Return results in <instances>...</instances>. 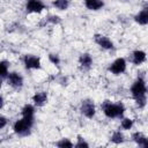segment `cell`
Returning a JSON list of instances; mask_svg holds the SVG:
<instances>
[{"label": "cell", "instance_id": "obj_1", "mask_svg": "<svg viewBox=\"0 0 148 148\" xmlns=\"http://www.w3.org/2000/svg\"><path fill=\"white\" fill-rule=\"evenodd\" d=\"M131 91H132V95L135 98L138 105L141 106V108L145 106V104H146V91H147L145 81L142 79H138V81L132 86Z\"/></svg>", "mask_w": 148, "mask_h": 148}, {"label": "cell", "instance_id": "obj_2", "mask_svg": "<svg viewBox=\"0 0 148 148\" xmlns=\"http://www.w3.org/2000/svg\"><path fill=\"white\" fill-rule=\"evenodd\" d=\"M103 111H104V114L106 117H109V118H117V117H120L124 113V105L121 103L112 104L109 101H106L103 104Z\"/></svg>", "mask_w": 148, "mask_h": 148}, {"label": "cell", "instance_id": "obj_3", "mask_svg": "<svg viewBox=\"0 0 148 148\" xmlns=\"http://www.w3.org/2000/svg\"><path fill=\"white\" fill-rule=\"evenodd\" d=\"M34 117H23L14 124V131L18 134H27L32 126Z\"/></svg>", "mask_w": 148, "mask_h": 148}, {"label": "cell", "instance_id": "obj_4", "mask_svg": "<svg viewBox=\"0 0 148 148\" xmlns=\"http://www.w3.org/2000/svg\"><path fill=\"white\" fill-rule=\"evenodd\" d=\"M45 8L44 3L40 0H28L27 1V10L31 13H40Z\"/></svg>", "mask_w": 148, "mask_h": 148}, {"label": "cell", "instance_id": "obj_5", "mask_svg": "<svg viewBox=\"0 0 148 148\" xmlns=\"http://www.w3.org/2000/svg\"><path fill=\"white\" fill-rule=\"evenodd\" d=\"M110 72H112L113 74H120L126 69V62L123 58H119L117 60H114L112 62V65L110 66Z\"/></svg>", "mask_w": 148, "mask_h": 148}, {"label": "cell", "instance_id": "obj_6", "mask_svg": "<svg viewBox=\"0 0 148 148\" xmlns=\"http://www.w3.org/2000/svg\"><path fill=\"white\" fill-rule=\"evenodd\" d=\"M81 110H82V113L88 117V118H92L94 114H95V105L91 101L87 99L82 103V106H81Z\"/></svg>", "mask_w": 148, "mask_h": 148}, {"label": "cell", "instance_id": "obj_7", "mask_svg": "<svg viewBox=\"0 0 148 148\" xmlns=\"http://www.w3.org/2000/svg\"><path fill=\"white\" fill-rule=\"evenodd\" d=\"M24 65H25L27 68L37 69V68L40 67V61H39V58H37V57L25 56V58H24Z\"/></svg>", "mask_w": 148, "mask_h": 148}, {"label": "cell", "instance_id": "obj_8", "mask_svg": "<svg viewBox=\"0 0 148 148\" xmlns=\"http://www.w3.org/2000/svg\"><path fill=\"white\" fill-rule=\"evenodd\" d=\"M8 83L14 87V88H20L23 83V80H22V76L18 74V73H10L8 75Z\"/></svg>", "mask_w": 148, "mask_h": 148}, {"label": "cell", "instance_id": "obj_9", "mask_svg": "<svg viewBox=\"0 0 148 148\" xmlns=\"http://www.w3.org/2000/svg\"><path fill=\"white\" fill-rule=\"evenodd\" d=\"M95 42H96L99 46H102V47H104V49H112V47H113L112 42H111L108 37L102 36V35H96V36H95Z\"/></svg>", "mask_w": 148, "mask_h": 148}, {"label": "cell", "instance_id": "obj_10", "mask_svg": "<svg viewBox=\"0 0 148 148\" xmlns=\"http://www.w3.org/2000/svg\"><path fill=\"white\" fill-rule=\"evenodd\" d=\"M32 101H34V103H35L36 105L42 106V105H44V104L46 103V101H47V96H46L45 92L40 91V92H37L36 95H34Z\"/></svg>", "mask_w": 148, "mask_h": 148}, {"label": "cell", "instance_id": "obj_11", "mask_svg": "<svg viewBox=\"0 0 148 148\" xmlns=\"http://www.w3.org/2000/svg\"><path fill=\"white\" fill-rule=\"evenodd\" d=\"M84 3H86V7L91 10H97L103 7L102 0H84Z\"/></svg>", "mask_w": 148, "mask_h": 148}, {"label": "cell", "instance_id": "obj_12", "mask_svg": "<svg viewBox=\"0 0 148 148\" xmlns=\"http://www.w3.org/2000/svg\"><path fill=\"white\" fill-rule=\"evenodd\" d=\"M132 60L135 65H140L146 60V53L143 51H134L132 56Z\"/></svg>", "mask_w": 148, "mask_h": 148}, {"label": "cell", "instance_id": "obj_13", "mask_svg": "<svg viewBox=\"0 0 148 148\" xmlns=\"http://www.w3.org/2000/svg\"><path fill=\"white\" fill-rule=\"evenodd\" d=\"M133 139L139 146H142V147H147L148 146V140L142 133H139V132L134 133L133 134Z\"/></svg>", "mask_w": 148, "mask_h": 148}, {"label": "cell", "instance_id": "obj_14", "mask_svg": "<svg viewBox=\"0 0 148 148\" xmlns=\"http://www.w3.org/2000/svg\"><path fill=\"white\" fill-rule=\"evenodd\" d=\"M135 21L140 24H147L148 23V10L145 8L143 10H141L136 16H135Z\"/></svg>", "mask_w": 148, "mask_h": 148}, {"label": "cell", "instance_id": "obj_15", "mask_svg": "<svg viewBox=\"0 0 148 148\" xmlns=\"http://www.w3.org/2000/svg\"><path fill=\"white\" fill-rule=\"evenodd\" d=\"M91 61H92V60H91V57H90L88 53H83V54L80 57V64H81L82 67H86V68L90 67Z\"/></svg>", "mask_w": 148, "mask_h": 148}, {"label": "cell", "instance_id": "obj_16", "mask_svg": "<svg viewBox=\"0 0 148 148\" xmlns=\"http://www.w3.org/2000/svg\"><path fill=\"white\" fill-rule=\"evenodd\" d=\"M34 112H35V109L32 105L30 104H27L23 109H22V114L23 117H34Z\"/></svg>", "mask_w": 148, "mask_h": 148}, {"label": "cell", "instance_id": "obj_17", "mask_svg": "<svg viewBox=\"0 0 148 148\" xmlns=\"http://www.w3.org/2000/svg\"><path fill=\"white\" fill-rule=\"evenodd\" d=\"M53 5H54L58 9L64 10V9H66V8L68 7V5H69V0H56V1L53 2Z\"/></svg>", "mask_w": 148, "mask_h": 148}, {"label": "cell", "instance_id": "obj_18", "mask_svg": "<svg viewBox=\"0 0 148 148\" xmlns=\"http://www.w3.org/2000/svg\"><path fill=\"white\" fill-rule=\"evenodd\" d=\"M111 140H112L114 143H121V142L124 141V136H123V134H121L120 132H114V133L112 134Z\"/></svg>", "mask_w": 148, "mask_h": 148}, {"label": "cell", "instance_id": "obj_19", "mask_svg": "<svg viewBox=\"0 0 148 148\" xmlns=\"http://www.w3.org/2000/svg\"><path fill=\"white\" fill-rule=\"evenodd\" d=\"M57 145H58V147H60V148H65V147H69V148H71V147H73V143H72L68 139H62V140L59 141Z\"/></svg>", "mask_w": 148, "mask_h": 148}, {"label": "cell", "instance_id": "obj_20", "mask_svg": "<svg viewBox=\"0 0 148 148\" xmlns=\"http://www.w3.org/2000/svg\"><path fill=\"white\" fill-rule=\"evenodd\" d=\"M132 125H133V121H132L131 119H128V118H125V119L121 121V127H123L124 130H130V128L132 127Z\"/></svg>", "mask_w": 148, "mask_h": 148}, {"label": "cell", "instance_id": "obj_21", "mask_svg": "<svg viewBox=\"0 0 148 148\" xmlns=\"http://www.w3.org/2000/svg\"><path fill=\"white\" fill-rule=\"evenodd\" d=\"M7 69H8L7 62L6 61H0V76H5L7 74Z\"/></svg>", "mask_w": 148, "mask_h": 148}, {"label": "cell", "instance_id": "obj_22", "mask_svg": "<svg viewBox=\"0 0 148 148\" xmlns=\"http://www.w3.org/2000/svg\"><path fill=\"white\" fill-rule=\"evenodd\" d=\"M75 147H88V143L86 141H83L80 136H79V142L75 145Z\"/></svg>", "mask_w": 148, "mask_h": 148}, {"label": "cell", "instance_id": "obj_23", "mask_svg": "<svg viewBox=\"0 0 148 148\" xmlns=\"http://www.w3.org/2000/svg\"><path fill=\"white\" fill-rule=\"evenodd\" d=\"M50 60L53 62V64H59V58L57 57V56H54V54H50Z\"/></svg>", "mask_w": 148, "mask_h": 148}, {"label": "cell", "instance_id": "obj_24", "mask_svg": "<svg viewBox=\"0 0 148 148\" xmlns=\"http://www.w3.org/2000/svg\"><path fill=\"white\" fill-rule=\"evenodd\" d=\"M6 124H7V119H6L5 117L0 116V128L5 127V126H6Z\"/></svg>", "mask_w": 148, "mask_h": 148}, {"label": "cell", "instance_id": "obj_25", "mask_svg": "<svg viewBox=\"0 0 148 148\" xmlns=\"http://www.w3.org/2000/svg\"><path fill=\"white\" fill-rule=\"evenodd\" d=\"M50 21L53 22V23H58L59 22V17L58 16H51L50 17Z\"/></svg>", "mask_w": 148, "mask_h": 148}, {"label": "cell", "instance_id": "obj_26", "mask_svg": "<svg viewBox=\"0 0 148 148\" xmlns=\"http://www.w3.org/2000/svg\"><path fill=\"white\" fill-rule=\"evenodd\" d=\"M2 105H3V99H2V97L0 96V109L2 108Z\"/></svg>", "mask_w": 148, "mask_h": 148}, {"label": "cell", "instance_id": "obj_27", "mask_svg": "<svg viewBox=\"0 0 148 148\" xmlns=\"http://www.w3.org/2000/svg\"><path fill=\"white\" fill-rule=\"evenodd\" d=\"M0 87H1V80H0Z\"/></svg>", "mask_w": 148, "mask_h": 148}]
</instances>
